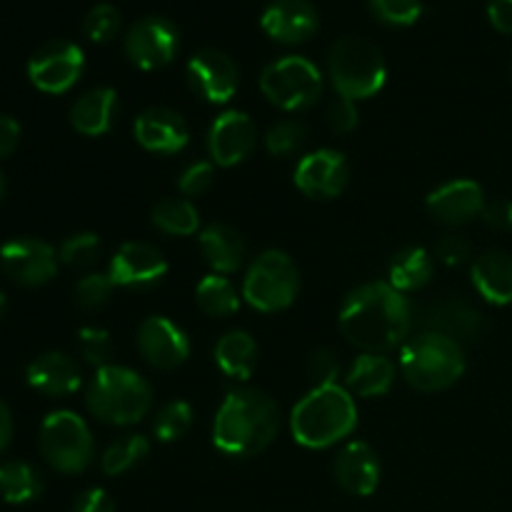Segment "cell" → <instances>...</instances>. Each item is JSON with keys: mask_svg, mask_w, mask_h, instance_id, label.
<instances>
[{"mask_svg": "<svg viewBox=\"0 0 512 512\" xmlns=\"http://www.w3.org/2000/svg\"><path fill=\"white\" fill-rule=\"evenodd\" d=\"M308 143V128L300 120H278L265 133V148L275 158H290Z\"/></svg>", "mask_w": 512, "mask_h": 512, "instance_id": "obj_35", "label": "cell"}, {"mask_svg": "<svg viewBox=\"0 0 512 512\" xmlns=\"http://www.w3.org/2000/svg\"><path fill=\"white\" fill-rule=\"evenodd\" d=\"M138 350L155 370H175L190 358V340L170 318L150 315L138 328Z\"/></svg>", "mask_w": 512, "mask_h": 512, "instance_id": "obj_16", "label": "cell"}, {"mask_svg": "<svg viewBox=\"0 0 512 512\" xmlns=\"http://www.w3.org/2000/svg\"><path fill=\"white\" fill-rule=\"evenodd\" d=\"M180 30L163 15H145L125 35V55L140 70H160L178 55Z\"/></svg>", "mask_w": 512, "mask_h": 512, "instance_id": "obj_10", "label": "cell"}, {"mask_svg": "<svg viewBox=\"0 0 512 512\" xmlns=\"http://www.w3.org/2000/svg\"><path fill=\"white\" fill-rule=\"evenodd\" d=\"M118 285L113 283L110 273H88L85 278L78 280L75 285V305L85 313H93L108 305L110 295Z\"/></svg>", "mask_w": 512, "mask_h": 512, "instance_id": "obj_37", "label": "cell"}, {"mask_svg": "<svg viewBox=\"0 0 512 512\" xmlns=\"http://www.w3.org/2000/svg\"><path fill=\"white\" fill-rule=\"evenodd\" d=\"M85 405L100 423L128 428L150 413L153 388L143 375L125 365H105L95 370L85 393Z\"/></svg>", "mask_w": 512, "mask_h": 512, "instance_id": "obj_4", "label": "cell"}, {"mask_svg": "<svg viewBox=\"0 0 512 512\" xmlns=\"http://www.w3.org/2000/svg\"><path fill=\"white\" fill-rule=\"evenodd\" d=\"M258 355V343L245 330H230L215 345V363L233 380H248L258 368Z\"/></svg>", "mask_w": 512, "mask_h": 512, "instance_id": "obj_28", "label": "cell"}, {"mask_svg": "<svg viewBox=\"0 0 512 512\" xmlns=\"http://www.w3.org/2000/svg\"><path fill=\"white\" fill-rule=\"evenodd\" d=\"M193 425V408L185 400H170L155 413L153 433L160 443H175L183 438Z\"/></svg>", "mask_w": 512, "mask_h": 512, "instance_id": "obj_34", "label": "cell"}, {"mask_svg": "<svg viewBox=\"0 0 512 512\" xmlns=\"http://www.w3.org/2000/svg\"><path fill=\"white\" fill-rule=\"evenodd\" d=\"M20 143V125L10 115H0V158H8Z\"/></svg>", "mask_w": 512, "mask_h": 512, "instance_id": "obj_47", "label": "cell"}, {"mask_svg": "<svg viewBox=\"0 0 512 512\" xmlns=\"http://www.w3.org/2000/svg\"><path fill=\"white\" fill-rule=\"evenodd\" d=\"M328 75L340 98L365 100L383 90L388 65L378 45L368 38L345 35L330 48Z\"/></svg>", "mask_w": 512, "mask_h": 512, "instance_id": "obj_6", "label": "cell"}, {"mask_svg": "<svg viewBox=\"0 0 512 512\" xmlns=\"http://www.w3.org/2000/svg\"><path fill=\"white\" fill-rule=\"evenodd\" d=\"M420 325L458 345H468L485 333V315L465 298L448 295L420 310Z\"/></svg>", "mask_w": 512, "mask_h": 512, "instance_id": "obj_14", "label": "cell"}, {"mask_svg": "<svg viewBox=\"0 0 512 512\" xmlns=\"http://www.w3.org/2000/svg\"><path fill=\"white\" fill-rule=\"evenodd\" d=\"M340 358L335 350L318 348L308 360V378L313 380V388L318 385H338Z\"/></svg>", "mask_w": 512, "mask_h": 512, "instance_id": "obj_42", "label": "cell"}, {"mask_svg": "<svg viewBox=\"0 0 512 512\" xmlns=\"http://www.w3.org/2000/svg\"><path fill=\"white\" fill-rule=\"evenodd\" d=\"M400 370L403 378L420 393H438L458 383L465 373L463 345L445 335L423 333L405 340L400 353Z\"/></svg>", "mask_w": 512, "mask_h": 512, "instance_id": "obj_5", "label": "cell"}, {"mask_svg": "<svg viewBox=\"0 0 512 512\" xmlns=\"http://www.w3.org/2000/svg\"><path fill=\"white\" fill-rule=\"evenodd\" d=\"M185 75H188L190 90L208 103H228L240 85L238 65L228 53L215 48L198 50L188 60Z\"/></svg>", "mask_w": 512, "mask_h": 512, "instance_id": "obj_13", "label": "cell"}, {"mask_svg": "<svg viewBox=\"0 0 512 512\" xmlns=\"http://www.w3.org/2000/svg\"><path fill=\"white\" fill-rule=\"evenodd\" d=\"M58 253L38 238H15L0 248V265L13 283L38 288L58 273Z\"/></svg>", "mask_w": 512, "mask_h": 512, "instance_id": "obj_12", "label": "cell"}, {"mask_svg": "<svg viewBox=\"0 0 512 512\" xmlns=\"http://www.w3.org/2000/svg\"><path fill=\"white\" fill-rule=\"evenodd\" d=\"M153 225L165 235H193L200 228V213L188 198H165L153 208Z\"/></svg>", "mask_w": 512, "mask_h": 512, "instance_id": "obj_32", "label": "cell"}, {"mask_svg": "<svg viewBox=\"0 0 512 512\" xmlns=\"http://www.w3.org/2000/svg\"><path fill=\"white\" fill-rule=\"evenodd\" d=\"M118 113V93L113 88H93L80 95L70 108V123L88 138H100L113 128Z\"/></svg>", "mask_w": 512, "mask_h": 512, "instance_id": "obj_25", "label": "cell"}, {"mask_svg": "<svg viewBox=\"0 0 512 512\" xmlns=\"http://www.w3.org/2000/svg\"><path fill=\"white\" fill-rule=\"evenodd\" d=\"M473 285L488 303H512V258L503 250H488L473 263Z\"/></svg>", "mask_w": 512, "mask_h": 512, "instance_id": "obj_26", "label": "cell"}, {"mask_svg": "<svg viewBox=\"0 0 512 512\" xmlns=\"http://www.w3.org/2000/svg\"><path fill=\"white\" fill-rule=\"evenodd\" d=\"M395 383V363L380 353H363L355 358L350 365L348 385L350 395H360V398H380V395L390 393Z\"/></svg>", "mask_w": 512, "mask_h": 512, "instance_id": "obj_27", "label": "cell"}, {"mask_svg": "<svg viewBox=\"0 0 512 512\" xmlns=\"http://www.w3.org/2000/svg\"><path fill=\"white\" fill-rule=\"evenodd\" d=\"M195 300H198L200 310L213 318H228V315L238 313L240 298L235 285L230 283L225 275L210 273L195 288Z\"/></svg>", "mask_w": 512, "mask_h": 512, "instance_id": "obj_31", "label": "cell"}, {"mask_svg": "<svg viewBox=\"0 0 512 512\" xmlns=\"http://www.w3.org/2000/svg\"><path fill=\"white\" fill-rule=\"evenodd\" d=\"M370 13L385 25L405 28L423 13V0H370Z\"/></svg>", "mask_w": 512, "mask_h": 512, "instance_id": "obj_39", "label": "cell"}, {"mask_svg": "<svg viewBox=\"0 0 512 512\" xmlns=\"http://www.w3.org/2000/svg\"><path fill=\"white\" fill-rule=\"evenodd\" d=\"M260 90L280 110H305L323 95V73L303 55L273 60L260 75Z\"/></svg>", "mask_w": 512, "mask_h": 512, "instance_id": "obj_9", "label": "cell"}, {"mask_svg": "<svg viewBox=\"0 0 512 512\" xmlns=\"http://www.w3.org/2000/svg\"><path fill=\"white\" fill-rule=\"evenodd\" d=\"M78 350L83 355V360L88 365H93L95 370L105 368V365H113L110 358H113V338L105 328H98V325H85V328L78 330Z\"/></svg>", "mask_w": 512, "mask_h": 512, "instance_id": "obj_38", "label": "cell"}, {"mask_svg": "<svg viewBox=\"0 0 512 512\" xmlns=\"http://www.w3.org/2000/svg\"><path fill=\"white\" fill-rule=\"evenodd\" d=\"M340 333L363 353L398 348L413 330V305L390 283H365L340 305Z\"/></svg>", "mask_w": 512, "mask_h": 512, "instance_id": "obj_1", "label": "cell"}, {"mask_svg": "<svg viewBox=\"0 0 512 512\" xmlns=\"http://www.w3.org/2000/svg\"><path fill=\"white\" fill-rule=\"evenodd\" d=\"M480 218L485 220V225H490L493 230H500V233H510L512 230V200L498 198L493 203H485L483 215Z\"/></svg>", "mask_w": 512, "mask_h": 512, "instance_id": "obj_45", "label": "cell"}, {"mask_svg": "<svg viewBox=\"0 0 512 512\" xmlns=\"http://www.w3.org/2000/svg\"><path fill=\"white\" fill-rule=\"evenodd\" d=\"M350 178L348 160L343 153L330 148L313 150L295 168V188L313 200L338 198Z\"/></svg>", "mask_w": 512, "mask_h": 512, "instance_id": "obj_15", "label": "cell"}, {"mask_svg": "<svg viewBox=\"0 0 512 512\" xmlns=\"http://www.w3.org/2000/svg\"><path fill=\"white\" fill-rule=\"evenodd\" d=\"M40 453L58 473L78 475L95 458V440L88 423L73 410H55L40 425Z\"/></svg>", "mask_w": 512, "mask_h": 512, "instance_id": "obj_8", "label": "cell"}, {"mask_svg": "<svg viewBox=\"0 0 512 512\" xmlns=\"http://www.w3.org/2000/svg\"><path fill=\"white\" fill-rule=\"evenodd\" d=\"M85 55L70 40H50L33 53L28 63V78L43 93H65L80 80Z\"/></svg>", "mask_w": 512, "mask_h": 512, "instance_id": "obj_11", "label": "cell"}, {"mask_svg": "<svg viewBox=\"0 0 512 512\" xmlns=\"http://www.w3.org/2000/svg\"><path fill=\"white\" fill-rule=\"evenodd\" d=\"M120 13L110 3H100L88 10L83 20V33L85 38L93 43H110L120 30Z\"/></svg>", "mask_w": 512, "mask_h": 512, "instance_id": "obj_40", "label": "cell"}, {"mask_svg": "<svg viewBox=\"0 0 512 512\" xmlns=\"http://www.w3.org/2000/svg\"><path fill=\"white\" fill-rule=\"evenodd\" d=\"M435 258L425 248H410L398 250L390 260L388 268V283L393 285L398 293H415V290L425 288L433 278Z\"/></svg>", "mask_w": 512, "mask_h": 512, "instance_id": "obj_29", "label": "cell"}, {"mask_svg": "<svg viewBox=\"0 0 512 512\" xmlns=\"http://www.w3.org/2000/svg\"><path fill=\"white\" fill-rule=\"evenodd\" d=\"M358 425V408L343 385H318L290 413V430L300 445L330 448L348 438Z\"/></svg>", "mask_w": 512, "mask_h": 512, "instance_id": "obj_3", "label": "cell"}, {"mask_svg": "<svg viewBox=\"0 0 512 512\" xmlns=\"http://www.w3.org/2000/svg\"><path fill=\"white\" fill-rule=\"evenodd\" d=\"M200 253H203L205 263L213 268L218 275H233L243 268L245 263V240L233 225L213 223L200 233L198 238Z\"/></svg>", "mask_w": 512, "mask_h": 512, "instance_id": "obj_24", "label": "cell"}, {"mask_svg": "<svg viewBox=\"0 0 512 512\" xmlns=\"http://www.w3.org/2000/svg\"><path fill=\"white\" fill-rule=\"evenodd\" d=\"M280 410L268 393L240 388L228 393L213 423V445L230 458L258 455L278 438Z\"/></svg>", "mask_w": 512, "mask_h": 512, "instance_id": "obj_2", "label": "cell"}, {"mask_svg": "<svg viewBox=\"0 0 512 512\" xmlns=\"http://www.w3.org/2000/svg\"><path fill=\"white\" fill-rule=\"evenodd\" d=\"M318 10L310 0H273L260 15V25L273 40L285 45L305 43L318 30Z\"/></svg>", "mask_w": 512, "mask_h": 512, "instance_id": "obj_20", "label": "cell"}, {"mask_svg": "<svg viewBox=\"0 0 512 512\" xmlns=\"http://www.w3.org/2000/svg\"><path fill=\"white\" fill-rule=\"evenodd\" d=\"M43 475L25 460H5L0 463V495L5 503L23 505L40 498Z\"/></svg>", "mask_w": 512, "mask_h": 512, "instance_id": "obj_30", "label": "cell"}, {"mask_svg": "<svg viewBox=\"0 0 512 512\" xmlns=\"http://www.w3.org/2000/svg\"><path fill=\"white\" fill-rule=\"evenodd\" d=\"M133 133L145 150L160 155L180 153L190 140V128L183 115L173 108H163V105L143 110L135 118Z\"/></svg>", "mask_w": 512, "mask_h": 512, "instance_id": "obj_18", "label": "cell"}, {"mask_svg": "<svg viewBox=\"0 0 512 512\" xmlns=\"http://www.w3.org/2000/svg\"><path fill=\"white\" fill-rule=\"evenodd\" d=\"M335 478L340 488L358 498H368L380 485V458L368 443L353 440L335 455Z\"/></svg>", "mask_w": 512, "mask_h": 512, "instance_id": "obj_22", "label": "cell"}, {"mask_svg": "<svg viewBox=\"0 0 512 512\" xmlns=\"http://www.w3.org/2000/svg\"><path fill=\"white\" fill-rule=\"evenodd\" d=\"M100 238L95 233H75L70 238L63 240L58 250L60 263L68 265V268L85 270L93 268L100 260Z\"/></svg>", "mask_w": 512, "mask_h": 512, "instance_id": "obj_36", "label": "cell"}, {"mask_svg": "<svg viewBox=\"0 0 512 512\" xmlns=\"http://www.w3.org/2000/svg\"><path fill=\"white\" fill-rule=\"evenodd\" d=\"M3 195H5V175L3 170H0V200H3Z\"/></svg>", "mask_w": 512, "mask_h": 512, "instance_id": "obj_50", "label": "cell"}, {"mask_svg": "<svg viewBox=\"0 0 512 512\" xmlns=\"http://www.w3.org/2000/svg\"><path fill=\"white\" fill-rule=\"evenodd\" d=\"M73 512H115V503L108 490L90 488L75 500Z\"/></svg>", "mask_w": 512, "mask_h": 512, "instance_id": "obj_46", "label": "cell"}, {"mask_svg": "<svg viewBox=\"0 0 512 512\" xmlns=\"http://www.w3.org/2000/svg\"><path fill=\"white\" fill-rule=\"evenodd\" d=\"M10 438H13V415H10L8 405L0 400V453L8 448Z\"/></svg>", "mask_w": 512, "mask_h": 512, "instance_id": "obj_49", "label": "cell"}, {"mask_svg": "<svg viewBox=\"0 0 512 512\" xmlns=\"http://www.w3.org/2000/svg\"><path fill=\"white\" fill-rule=\"evenodd\" d=\"M28 385L48 398H65L80 388V368L70 355L43 353L28 365Z\"/></svg>", "mask_w": 512, "mask_h": 512, "instance_id": "obj_23", "label": "cell"}, {"mask_svg": "<svg viewBox=\"0 0 512 512\" xmlns=\"http://www.w3.org/2000/svg\"><path fill=\"white\" fill-rule=\"evenodd\" d=\"M300 293V270L283 250H265L250 263L243 280V298L260 313L290 308Z\"/></svg>", "mask_w": 512, "mask_h": 512, "instance_id": "obj_7", "label": "cell"}, {"mask_svg": "<svg viewBox=\"0 0 512 512\" xmlns=\"http://www.w3.org/2000/svg\"><path fill=\"white\" fill-rule=\"evenodd\" d=\"M428 213L443 225H465L483 215L485 193L475 180H450L428 195Z\"/></svg>", "mask_w": 512, "mask_h": 512, "instance_id": "obj_21", "label": "cell"}, {"mask_svg": "<svg viewBox=\"0 0 512 512\" xmlns=\"http://www.w3.org/2000/svg\"><path fill=\"white\" fill-rule=\"evenodd\" d=\"M470 253H473V248H470L468 240L460 238V235L450 233V235H443V238L435 243L433 258L438 260V263L448 265V268H458V265L468 263Z\"/></svg>", "mask_w": 512, "mask_h": 512, "instance_id": "obj_43", "label": "cell"}, {"mask_svg": "<svg viewBox=\"0 0 512 512\" xmlns=\"http://www.w3.org/2000/svg\"><path fill=\"white\" fill-rule=\"evenodd\" d=\"M215 180V163L213 160H198V163H190L183 170L178 180V188L185 198H198L205 190H210Z\"/></svg>", "mask_w": 512, "mask_h": 512, "instance_id": "obj_41", "label": "cell"}, {"mask_svg": "<svg viewBox=\"0 0 512 512\" xmlns=\"http://www.w3.org/2000/svg\"><path fill=\"white\" fill-rule=\"evenodd\" d=\"M488 18L495 30L512 33V0H488Z\"/></svg>", "mask_w": 512, "mask_h": 512, "instance_id": "obj_48", "label": "cell"}, {"mask_svg": "<svg viewBox=\"0 0 512 512\" xmlns=\"http://www.w3.org/2000/svg\"><path fill=\"white\" fill-rule=\"evenodd\" d=\"M108 273L118 288H145L165 278L168 260L150 243H125L110 260Z\"/></svg>", "mask_w": 512, "mask_h": 512, "instance_id": "obj_19", "label": "cell"}, {"mask_svg": "<svg viewBox=\"0 0 512 512\" xmlns=\"http://www.w3.org/2000/svg\"><path fill=\"white\" fill-rule=\"evenodd\" d=\"M358 108H355V100H348V98H338L330 103L328 108V125L333 133H340V135H348L353 133L355 128H358Z\"/></svg>", "mask_w": 512, "mask_h": 512, "instance_id": "obj_44", "label": "cell"}, {"mask_svg": "<svg viewBox=\"0 0 512 512\" xmlns=\"http://www.w3.org/2000/svg\"><path fill=\"white\" fill-rule=\"evenodd\" d=\"M258 143V130L253 118L243 110H225L215 118L208 133V153L210 160L220 168H233L243 163L253 153Z\"/></svg>", "mask_w": 512, "mask_h": 512, "instance_id": "obj_17", "label": "cell"}, {"mask_svg": "<svg viewBox=\"0 0 512 512\" xmlns=\"http://www.w3.org/2000/svg\"><path fill=\"white\" fill-rule=\"evenodd\" d=\"M150 453V443L145 435H123V438L113 440V443L105 448L103 460H100V468L105 475H123L128 470H133L135 465L143 463Z\"/></svg>", "mask_w": 512, "mask_h": 512, "instance_id": "obj_33", "label": "cell"}, {"mask_svg": "<svg viewBox=\"0 0 512 512\" xmlns=\"http://www.w3.org/2000/svg\"><path fill=\"white\" fill-rule=\"evenodd\" d=\"M5 308H8V300H5V295L0 293V315L5 313Z\"/></svg>", "mask_w": 512, "mask_h": 512, "instance_id": "obj_51", "label": "cell"}]
</instances>
